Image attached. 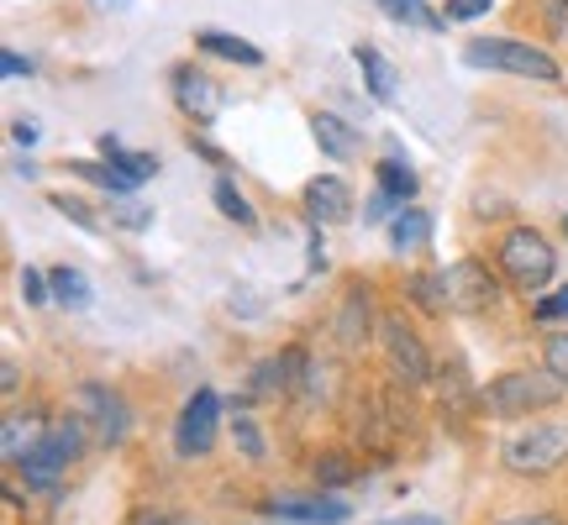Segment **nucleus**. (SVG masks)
Instances as JSON below:
<instances>
[{
    "label": "nucleus",
    "instance_id": "obj_39",
    "mask_svg": "<svg viewBox=\"0 0 568 525\" xmlns=\"http://www.w3.org/2000/svg\"><path fill=\"white\" fill-rule=\"evenodd\" d=\"M0 384H6V394H17V384H21V368H17V363H6V368H0Z\"/></svg>",
    "mask_w": 568,
    "mask_h": 525
},
{
    "label": "nucleus",
    "instance_id": "obj_28",
    "mask_svg": "<svg viewBox=\"0 0 568 525\" xmlns=\"http://www.w3.org/2000/svg\"><path fill=\"white\" fill-rule=\"evenodd\" d=\"M232 436H237L247 463H264V436H258V425L247 421V415H232Z\"/></svg>",
    "mask_w": 568,
    "mask_h": 525
},
{
    "label": "nucleus",
    "instance_id": "obj_12",
    "mask_svg": "<svg viewBox=\"0 0 568 525\" xmlns=\"http://www.w3.org/2000/svg\"><path fill=\"white\" fill-rule=\"evenodd\" d=\"M301 205H305V222L343 226L347 216H353V184L337 179V174H316V179L301 189Z\"/></svg>",
    "mask_w": 568,
    "mask_h": 525
},
{
    "label": "nucleus",
    "instance_id": "obj_19",
    "mask_svg": "<svg viewBox=\"0 0 568 525\" xmlns=\"http://www.w3.org/2000/svg\"><path fill=\"white\" fill-rule=\"evenodd\" d=\"M42 431H48V425L38 421V410H11V415H6V463L17 467L21 457L42 442Z\"/></svg>",
    "mask_w": 568,
    "mask_h": 525
},
{
    "label": "nucleus",
    "instance_id": "obj_31",
    "mask_svg": "<svg viewBox=\"0 0 568 525\" xmlns=\"http://www.w3.org/2000/svg\"><path fill=\"white\" fill-rule=\"evenodd\" d=\"M531 316L548 326V321H568V289H552V295H537L531 300Z\"/></svg>",
    "mask_w": 568,
    "mask_h": 525
},
{
    "label": "nucleus",
    "instance_id": "obj_27",
    "mask_svg": "<svg viewBox=\"0 0 568 525\" xmlns=\"http://www.w3.org/2000/svg\"><path fill=\"white\" fill-rule=\"evenodd\" d=\"M111 226H122V231H148V226H153V205H142L138 195H116V200H111Z\"/></svg>",
    "mask_w": 568,
    "mask_h": 525
},
{
    "label": "nucleus",
    "instance_id": "obj_7",
    "mask_svg": "<svg viewBox=\"0 0 568 525\" xmlns=\"http://www.w3.org/2000/svg\"><path fill=\"white\" fill-rule=\"evenodd\" d=\"M74 410L84 415L90 436H95L101 446L126 442V431H132V410H126V400L116 394V389H105V384H80V394H74Z\"/></svg>",
    "mask_w": 568,
    "mask_h": 525
},
{
    "label": "nucleus",
    "instance_id": "obj_35",
    "mask_svg": "<svg viewBox=\"0 0 568 525\" xmlns=\"http://www.w3.org/2000/svg\"><path fill=\"white\" fill-rule=\"evenodd\" d=\"M537 11H542L552 32H568V0H537Z\"/></svg>",
    "mask_w": 568,
    "mask_h": 525
},
{
    "label": "nucleus",
    "instance_id": "obj_23",
    "mask_svg": "<svg viewBox=\"0 0 568 525\" xmlns=\"http://www.w3.org/2000/svg\"><path fill=\"white\" fill-rule=\"evenodd\" d=\"M101 153H105L111 163H116V168H122L126 179H138V184H148L153 174H159V153H126V147H122L116 137H111V132L101 137Z\"/></svg>",
    "mask_w": 568,
    "mask_h": 525
},
{
    "label": "nucleus",
    "instance_id": "obj_15",
    "mask_svg": "<svg viewBox=\"0 0 568 525\" xmlns=\"http://www.w3.org/2000/svg\"><path fill=\"white\" fill-rule=\"evenodd\" d=\"M301 373H305V352H301V347H280L274 358H264V363H258L253 389H258V394H290V389L301 384Z\"/></svg>",
    "mask_w": 568,
    "mask_h": 525
},
{
    "label": "nucleus",
    "instance_id": "obj_11",
    "mask_svg": "<svg viewBox=\"0 0 568 525\" xmlns=\"http://www.w3.org/2000/svg\"><path fill=\"white\" fill-rule=\"evenodd\" d=\"M174 105H180L195 126H211L222 116V84L211 80L205 69H195V63H180V69H174Z\"/></svg>",
    "mask_w": 568,
    "mask_h": 525
},
{
    "label": "nucleus",
    "instance_id": "obj_13",
    "mask_svg": "<svg viewBox=\"0 0 568 525\" xmlns=\"http://www.w3.org/2000/svg\"><path fill=\"white\" fill-rule=\"evenodd\" d=\"M69 463H74V457L63 452V442L53 436V425H48V431H42V442L17 463V473H21V484L27 488H59V478L69 473Z\"/></svg>",
    "mask_w": 568,
    "mask_h": 525
},
{
    "label": "nucleus",
    "instance_id": "obj_29",
    "mask_svg": "<svg viewBox=\"0 0 568 525\" xmlns=\"http://www.w3.org/2000/svg\"><path fill=\"white\" fill-rule=\"evenodd\" d=\"M53 210H59V216H69V222L80 226V231H101V222H95V216H90V210H84V200L80 195H53Z\"/></svg>",
    "mask_w": 568,
    "mask_h": 525
},
{
    "label": "nucleus",
    "instance_id": "obj_24",
    "mask_svg": "<svg viewBox=\"0 0 568 525\" xmlns=\"http://www.w3.org/2000/svg\"><path fill=\"white\" fill-rule=\"evenodd\" d=\"M374 6H379L389 21H400V27H416V32H437V27H447L437 11H426V0H374Z\"/></svg>",
    "mask_w": 568,
    "mask_h": 525
},
{
    "label": "nucleus",
    "instance_id": "obj_38",
    "mask_svg": "<svg viewBox=\"0 0 568 525\" xmlns=\"http://www.w3.org/2000/svg\"><path fill=\"white\" fill-rule=\"evenodd\" d=\"M500 525H564V521L548 515V509H537V515H510V521H500Z\"/></svg>",
    "mask_w": 568,
    "mask_h": 525
},
{
    "label": "nucleus",
    "instance_id": "obj_20",
    "mask_svg": "<svg viewBox=\"0 0 568 525\" xmlns=\"http://www.w3.org/2000/svg\"><path fill=\"white\" fill-rule=\"evenodd\" d=\"M48 284H53V300H59L63 310H90V300H95V289H90V279H84L80 268H69V262H59V268H48Z\"/></svg>",
    "mask_w": 568,
    "mask_h": 525
},
{
    "label": "nucleus",
    "instance_id": "obj_8",
    "mask_svg": "<svg viewBox=\"0 0 568 525\" xmlns=\"http://www.w3.org/2000/svg\"><path fill=\"white\" fill-rule=\"evenodd\" d=\"M216 421H222V400H216V389H195L180 410V425H174V452L180 457H205L211 446H216Z\"/></svg>",
    "mask_w": 568,
    "mask_h": 525
},
{
    "label": "nucleus",
    "instance_id": "obj_5",
    "mask_svg": "<svg viewBox=\"0 0 568 525\" xmlns=\"http://www.w3.org/2000/svg\"><path fill=\"white\" fill-rule=\"evenodd\" d=\"M379 347H385V363L395 373V384H406V389L432 384L437 363H432V352H426V342L416 337V326L406 316H395V310L379 316Z\"/></svg>",
    "mask_w": 568,
    "mask_h": 525
},
{
    "label": "nucleus",
    "instance_id": "obj_32",
    "mask_svg": "<svg viewBox=\"0 0 568 525\" xmlns=\"http://www.w3.org/2000/svg\"><path fill=\"white\" fill-rule=\"evenodd\" d=\"M542 363H548L552 373L568 384V331H552L548 342H542Z\"/></svg>",
    "mask_w": 568,
    "mask_h": 525
},
{
    "label": "nucleus",
    "instance_id": "obj_2",
    "mask_svg": "<svg viewBox=\"0 0 568 525\" xmlns=\"http://www.w3.org/2000/svg\"><path fill=\"white\" fill-rule=\"evenodd\" d=\"M564 394H568V384L542 363V368H510V373H495L479 400H485V410L495 415V421H521V415H537V410L564 404Z\"/></svg>",
    "mask_w": 568,
    "mask_h": 525
},
{
    "label": "nucleus",
    "instance_id": "obj_3",
    "mask_svg": "<svg viewBox=\"0 0 568 525\" xmlns=\"http://www.w3.org/2000/svg\"><path fill=\"white\" fill-rule=\"evenodd\" d=\"M464 63L468 69H489V74H510V80H537V84L564 80L558 59L527 38H474L464 42Z\"/></svg>",
    "mask_w": 568,
    "mask_h": 525
},
{
    "label": "nucleus",
    "instance_id": "obj_14",
    "mask_svg": "<svg viewBox=\"0 0 568 525\" xmlns=\"http://www.w3.org/2000/svg\"><path fill=\"white\" fill-rule=\"evenodd\" d=\"M353 63L364 69L368 95H374L379 105H395V101H400V74H395V63H389L385 53L374 48V42H358V48H353Z\"/></svg>",
    "mask_w": 568,
    "mask_h": 525
},
{
    "label": "nucleus",
    "instance_id": "obj_17",
    "mask_svg": "<svg viewBox=\"0 0 568 525\" xmlns=\"http://www.w3.org/2000/svg\"><path fill=\"white\" fill-rule=\"evenodd\" d=\"M311 137L322 142V153L326 158H337V163L358 158V147H364V137L353 132V122L332 116V111H316V116H311Z\"/></svg>",
    "mask_w": 568,
    "mask_h": 525
},
{
    "label": "nucleus",
    "instance_id": "obj_33",
    "mask_svg": "<svg viewBox=\"0 0 568 525\" xmlns=\"http://www.w3.org/2000/svg\"><path fill=\"white\" fill-rule=\"evenodd\" d=\"M21 295H27V305H42V300H53V284L38 268H21Z\"/></svg>",
    "mask_w": 568,
    "mask_h": 525
},
{
    "label": "nucleus",
    "instance_id": "obj_1",
    "mask_svg": "<svg viewBox=\"0 0 568 525\" xmlns=\"http://www.w3.org/2000/svg\"><path fill=\"white\" fill-rule=\"evenodd\" d=\"M495 262H500V274L516 295H548L552 279H558V247L548 243V231H537V226H510L500 231V243H495Z\"/></svg>",
    "mask_w": 568,
    "mask_h": 525
},
{
    "label": "nucleus",
    "instance_id": "obj_10",
    "mask_svg": "<svg viewBox=\"0 0 568 525\" xmlns=\"http://www.w3.org/2000/svg\"><path fill=\"white\" fill-rule=\"evenodd\" d=\"M332 337L343 352H364L368 337H379V316H374V300H368V284H347L343 305L332 316Z\"/></svg>",
    "mask_w": 568,
    "mask_h": 525
},
{
    "label": "nucleus",
    "instance_id": "obj_22",
    "mask_svg": "<svg viewBox=\"0 0 568 525\" xmlns=\"http://www.w3.org/2000/svg\"><path fill=\"white\" fill-rule=\"evenodd\" d=\"M69 168H74L80 179L101 184L105 195H138V179H126V174L111 158H105V163H95V158H69Z\"/></svg>",
    "mask_w": 568,
    "mask_h": 525
},
{
    "label": "nucleus",
    "instance_id": "obj_25",
    "mask_svg": "<svg viewBox=\"0 0 568 525\" xmlns=\"http://www.w3.org/2000/svg\"><path fill=\"white\" fill-rule=\"evenodd\" d=\"M211 200H216V210H222L226 222H237V226H258V210L247 205V195H243V189H237L232 179H226V174H222L216 184H211Z\"/></svg>",
    "mask_w": 568,
    "mask_h": 525
},
{
    "label": "nucleus",
    "instance_id": "obj_40",
    "mask_svg": "<svg viewBox=\"0 0 568 525\" xmlns=\"http://www.w3.org/2000/svg\"><path fill=\"white\" fill-rule=\"evenodd\" d=\"M379 525H447L437 515H400V521H379Z\"/></svg>",
    "mask_w": 568,
    "mask_h": 525
},
{
    "label": "nucleus",
    "instance_id": "obj_43",
    "mask_svg": "<svg viewBox=\"0 0 568 525\" xmlns=\"http://www.w3.org/2000/svg\"><path fill=\"white\" fill-rule=\"evenodd\" d=\"M564 226H568V216H564Z\"/></svg>",
    "mask_w": 568,
    "mask_h": 525
},
{
    "label": "nucleus",
    "instance_id": "obj_4",
    "mask_svg": "<svg viewBox=\"0 0 568 525\" xmlns=\"http://www.w3.org/2000/svg\"><path fill=\"white\" fill-rule=\"evenodd\" d=\"M500 463L516 473V478H552L558 467L568 463V425H531L521 436H510L500 446Z\"/></svg>",
    "mask_w": 568,
    "mask_h": 525
},
{
    "label": "nucleus",
    "instance_id": "obj_37",
    "mask_svg": "<svg viewBox=\"0 0 568 525\" xmlns=\"http://www.w3.org/2000/svg\"><path fill=\"white\" fill-rule=\"evenodd\" d=\"M11 137H17L21 147H32V142H38V122H32V116H17V122H11Z\"/></svg>",
    "mask_w": 568,
    "mask_h": 525
},
{
    "label": "nucleus",
    "instance_id": "obj_34",
    "mask_svg": "<svg viewBox=\"0 0 568 525\" xmlns=\"http://www.w3.org/2000/svg\"><path fill=\"white\" fill-rule=\"evenodd\" d=\"M395 210H400V200H395V195H385V189L374 184V195H368V205H364V222L368 226H374V222H389Z\"/></svg>",
    "mask_w": 568,
    "mask_h": 525
},
{
    "label": "nucleus",
    "instance_id": "obj_41",
    "mask_svg": "<svg viewBox=\"0 0 568 525\" xmlns=\"http://www.w3.org/2000/svg\"><path fill=\"white\" fill-rule=\"evenodd\" d=\"M84 6H90V11H126L132 0H84Z\"/></svg>",
    "mask_w": 568,
    "mask_h": 525
},
{
    "label": "nucleus",
    "instance_id": "obj_36",
    "mask_svg": "<svg viewBox=\"0 0 568 525\" xmlns=\"http://www.w3.org/2000/svg\"><path fill=\"white\" fill-rule=\"evenodd\" d=\"M0 69H6V80H21V74H32V59H21L17 48H6V53H0Z\"/></svg>",
    "mask_w": 568,
    "mask_h": 525
},
{
    "label": "nucleus",
    "instance_id": "obj_9",
    "mask_svg": "<svg viewBox=\"0 0 568 525\" xmlns=\"http://www.w3.org/2000/svg\"><path fill=\"white\" fill-rule=\"evenodd\" d=\"M264 515L290 525H343L353 509L337 494H274V500H264Z\"/></svg>",
    "mask_w": 568,
    "mask_h": 525
},
{
    "label": "nucleus",
    "instance_id": "obj_42",
    "mask_svg": "<svg viewBox=\"0 0 568 525\" xmlns=\"http://www.w3.org/2000/svg\"><path fill=\"white\" fill-rule=\"evenodd\" d=\"M138 525H190V521H184V515H142Z\"/></svg>",
    "mask_w": 568,
    "mask_h": 525
},
{
    "label": "nucleus",
    "instance_id": "obj_6",
    "mask_svg": "<svg viewBox=\"0 0 568 525\" xmlns=\"http://www.w3.org/2000/svg\"><path fill=\"white\" fill-rule=\"evenodd\" d=\"M500 279L489 274V262L479 258H458L443 268V310L453 316H489L500 305Z\"/></svg>",
    "mask_w": 568,
    "mask_h": 525
},
{
    "label": "nucleus",
    "instance_id": "obj_16",
    "mask_svg": "<svg viewBox=\"0 0 568 525\" xmlns=\"http://www.w3.org/2000/svg\"><path fill=\"white\" fill-rule=\"evenodd\" d=\"M195 48L211 53V59L237 63V69H264V48H253L247 38H232L222 27H201V32H195Z\"/></svg>",
    "mask_w": 568,
    "mask_h": 525
},
{
    "label": "nucleus",
    "instance_id": "obj_30",
    "mask_svg": "<svg viewBox=\"0 0 568 525\" xmlns=\"http://www.w3.org/2000/svg\"><path fill=\"white\" fill-rule=\"evenodd\" d=\"M489 6H495V0H447V6H443V21H453V27H468V21L489 17Z\"/></svg>",
    "mask_w": 568,
    "mask_h": 525
},
{
    "label": "nucleus",
    "instance_id": "obj_26",
    "mask_svg": "<svg viewBox=\"0 0 568 525\" xmlns=\"http://www.w3.org/2000/svg\"><path fill=\"white\" fill-rule=\"evenodd\" d=\"M358 473H364V463H358V457H347V452H322V457H316V484H326V488L353 484Z\"/></svg>",
    "mask_w": 568,
    "mask_h": 525
},
{
    "label": "nucleus",
    "instance_id": "obj_18",
    "mask_svg": "<svg viewBox=\"0 0 568 525\" xmlns=\"http://www.w3.org/2000/svg\"><path fill=\"white\" fill-rule=\"evenodd\" d=\"M389 247H395L400 258L432 247V216H426L422 205H400V210L389 216Z\"/></svg>",
    "mask_w": 568,
    "mask_h": 525
},
{
    "label": "nucleus",
    "instance_id": "obj_21",
    "mask_svg": "<svg viewBox=\"0 0 568 525\" xmlns=\"http://www.w3.org/2000/svg\"><path fill=\"white\" fill-rule=\"evenodd\" d=\"M374 179H379V189L395 195L400 205H410L416 200V189H422V179H416V168H410L406 158H379L374 163Z\"/></svg>",
    "mask_w": 568,
    "mask_h": 525
}]
</instances>
